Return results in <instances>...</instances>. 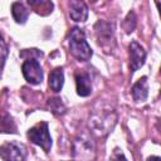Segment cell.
<instances>
[{"mask_svg":"<svg viewBox=\"0 0 161 161\" xmlns=\"http://www.w3.org/2000/svg\"><path fill=\"white\" fill-rule=\"evenodd\" d=\"M69 15L74 21H84L88 18V8L83 1L72 0L69 3Z\"/></svg>","mask_w":161,"mask_h":161,"instance_id":"10","label":"cell"},{"mask_svg":"<svg viewBox=\"0 0 161 161\" xmlns=\"http://www.w3.org/2000/svg\"><path fill=\"white\" fill-rule=\"evenodd\" d=\"M91 153H94V148H93V145L89 140L87 138H77L74 141V157H79L80 160H89L91 157Z\"/></svg>","mask_w":161,"mask_h":161,"instance_id":"8","label":"cell"},{"mask_svg":"<svg viewBox=\"0 0 161 161\" xmlns=\"http://www.w3.org/2000/svg\"><path fill=\"white\" fill-rule=\"evenodd\" d=\"M64 83V74L63 68H55L49 74V87L54 92H59Z\"/></svg>","mask_w":161,"mask_h":161,"instance_id":"12","label":"cell"},{"mask_svg":"<svg viewBox=\"0 0 161 161\" xmlns=\"http://www.w3.org/2000/svg\"><path fill=\"white\" fill-rule=\"evenodd\" d=\"M147 161H161V158L158 156H151L147 158Z\"/></svg>","mask_w":161,"mask_h":161,"instance_id":"19","label":"cell"},{"mask_svg":"<svg viewBox=\"0 0 161 161\" xmlns=\"http://www.w3.org/2000/svg\"><path fill=\"white\" fill-rule=\"evenodd\" d=\"M116 121L117 114L113 109L101 107L99 109H93L89 118V125L98 135H106L114 127Z\"/></svg>","mask_w":161,"mask_h":161,"instance_id":"1","label":"cell"},{"mask_svg":"<svg viewBox=\"0 0 161 161\" xmlns=\"http://www.w3.org/2000/svg\"><path fill=\"white\" fill-rule=\"evenodd\" d=\"M146 59V52L137 42H131L130 44V68L131 72H136L141 68Z\"/></svg>","mask_w":161,"mask_h":161,"instance_id":"6","label":"cell"},{"mask_svg":"<svg viewBox=\"0 0 161 161\" xmlns=\"http://www.w3.org/2000/svg\"><path fill=\"white\" fill-rule=\"evenodd\" d=\"M28 138L40 146L45 152H49L50 151V147H52V137L49 135V130H48V123L47 122H40L38 125H35L34 127H31L29 131H28Z\"/></svg>","mask_w":161,"mask_h":161,"instance_id":"3","label":"cell"},{"mask_svg":"<svg viewBox=\"0 0 161 161\" xmlns=\"http://www.w3.org/2000/svg\"><path fill=\"white\" fill-rule=\"evenodd\" d=\"M94 30H96V34H97V39H98L99 45L106 47V45H109L111 44V42L113 40V25L112 24L99 20L96 24Z\"/></svg>","mask_w":161,"mask_h":161,"instance_id":"7","label":"cell"},{"mask_svg":"<svg viewBox=\"0 0 161 161\" xmlns=\"http://www.w3.org/2000/svg\"><path fill=\"white\" fill-rule=\"evenodd\" d=\"M114 161H127L126 160V157H125V155L121 152V153H117V156H116V158H114Z\"/></svg>","mask_w":161,"mask_h":161,"instance_id":"18","label":"cell"},{"mask_svg":"<svg viewBox=\"0 0 161 161\" xmlns=\"http://www.w3.org/2000/svg\"><path fill=\"white\" fill-rule=\"evenodd\" d=\"M49 104H50V108H52L53 113H55V114H63L65 112V107H64V104H63V102H62L60 98H53V99H50Z\"/></svg>","mask_w":161,"mask_h":161,"instance_id":"16","label":"cell"},{"mask_svg":"<svg viewBox=\"0 0 161 161\" xmlns=\"http://www.w3.org/2000/svg\"><path fill=\"white\" fill-rule=\"evenodd\" d=\"M75 86H77V93L80 97H87L92 93V83L89 75L86 72L75 73Z\"/></svg>","mask_w":161,"mask_h":161,"instance_id":"9","label":"cell"},{"mask_svg":"<svg viewBox=\"0 0 161 161\" xmlns=\"http://www.w3.org/2000/svg\"><path fill=\"white\" fill-rule=\"evenodd\" d=\"M131 93H132V97H133V99H135L136 102H143V101H146V98H147V96H148L147 78H146V77L140 78V79L132 86Z\"/></svg>","mask_w":161,"mask_h":161,"instance_id":"11","label":"cell"},{"mask_svg":"<svg viewBox=\"0 0 161 161\" xmlns=\"http://www.w3.org/2000/svg\"><path fill=\"white\" fill-rule=\"evenodd\" d=\"M11 14H13V18L15 19L16 23L24 24L26 21V19H28L29 10L24 6V4L16 1V3H13L11 4Z\"/></svg>","mask_w":161,"mask_h":161,"instance_id":"13","label":"cell"},{"mask_svg":"<svg viewBox=\"0 0 161 161\" xmlns=\"http://www.w3.org/2000/svg\"><path fill=\"white\" fill-rule=\"evenodd\" d=\"M23 75L30 84H39L43 80V70L40 63L35 58L26 59L21 65Z\"/></svg>","mask_w":161,"mask_h":161,"instance_id":"5","label":"cell"},{"mask_svg":"<svg viewBox=\"0 0 161 161\" xmlns=\"http://www.w3.org/2000/svg\"><path fill=\"white\" fill-rule=\"evenodd\" d=\"M135 26H136V15L133 11H130L123 21V28H125L126 33H131V31H133Z\"/></svg>","mask_w":161,"mask_h":161,"instance_id":"15","label":"cell"},{"mask_svg":"<svg viewBox=\"0 0 161 161\" xmlns=\"http://www.w3.org/2000/svg\"><path fill=\"white\" fill-rule=\"evenodd\" d=\"M69 50H70L72 55L74 58H77L78 60H80V62H87L92 57V49H91V47L88 45V43L86 40V34L78 26H74L70 30Z\"/></svg>","mask_w":161,"mask_h":161,"instance_id":"2","label":"cell"},{"mask_svg":"<svg viewBox=\"0 0 161 161\" xmlns=\"http://www.w3.org/2000/svg\"><path fill=\"white\" fill-rule=\"evenodd\" d=\"M28 4L40 15H47L52 13V9H53V3L47 0H29Z\"/></svg>","mask_w":161,"mask_h":161,"instance_id":"14","label":"cell"},{"mask_svg":"<svg viewBox=\"0 0 161 161\" xmlns=\"http://www.w3.org/2000/svg\"><path fill=\"white\" fill-rule=\"evenodd\" d=\"M8 53H9L8 45H6V43L4 42L3 36L0 35V68L4 67L5 60H6V58H8Z\"/></svg>","mask_w":161,"mask_h":161,"instance_id":"17","label":"cell"},{"mask_svg":"<svg viewBox=\"0 0 161 161\" xmlns=\"http://www.w3.org/2000/svg\"><path fill=\"white\" fill-rule=\"evenodd\" d=\"M25 153V146L15 141L5 142L0 146V157L4 161H23Z\"/></svg>","mask_w":161,"mask_h":161,"instance_id":"4","label":"cell"}]
</instances>
